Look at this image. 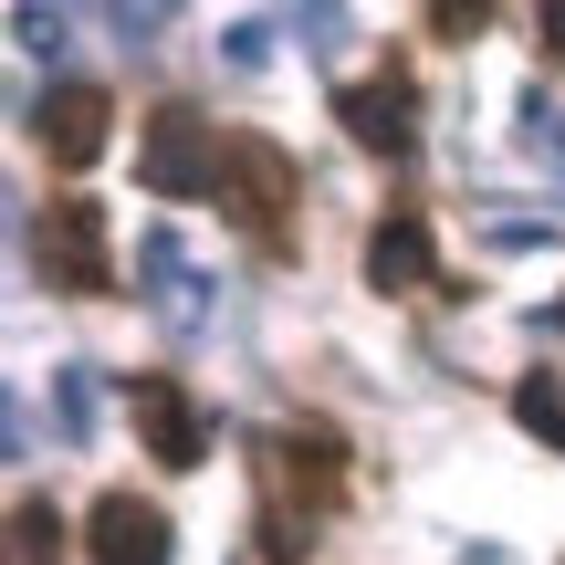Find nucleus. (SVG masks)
<instances>
[{"instance_id":"nucleus-1","label":"nucleus","mask_w":565,"mask_h":565,"mask_svg":"<svg viewBox=\"0 0 565 565\" xmlns=\"http://www.w3.org/2000/svg\"><path fill=\"white\" fill-rule=\"evenodd\" d=\"M137 179H147V200H200V189H221V147H210V126L189 116V105H158V116H147Z\"/></svg>"},{"instance_id":"nucleus-2","label":"nucleus","mask_w":565,"mask_h":565,"mask_svg":"<svg viewBox=\"0 0 565 565\" xmlns=\"http://www.w3.org/2000/svg\"><path fill=\"white\" fill-rule=\"evenodd\" d=\"M42 273H53V294H116V252H105V210L95 200H53V221H42Z\"/></svg>"},{"instance_id":"nucleus-3","label":"nucleus","mask_w":565,"mask_h":565,"mask_svg":"<svg viewBox=\"0 0 565 565\" xmlns=\"http://www.w3.org/2000/svg\"><path fill=\"white\" fill-rule=\"evenodd\" d=\"M221 200L242 210L252 231H273L282 200H294V158H282L273 137H231V147H221Z\"/></svg>"},{"instance_id":"nucleus-4","label":"nucleus","mask_w":565,"mask_h":565,"mask_svg":"<svg viewBox=\"0 0 565 565\" xmlns=\"http://www.w3.org/2000/svg\"><path fill=\"white\" fill-rule=\"evenodd\" d=\"M84 534H95V545H84V565H168V555H179L168 513H158V503H137V492H105Z\"/></svg>"},{"instance_id":"nucleus-5","label":"nucleus","mask_w":565,"mask_h":565,"mask_svg":"<svg viewBox=\"0 0 565 565\" xmlns=\"http://www.w3.org/2000/svg\"><path fill=\"white\" fill-rule=\"evenodd\" d=\"M32 126H42V147H53V168H95L105 137H116V105H105L95 84H53Z\"/></svg>"},{"instance_id":"nucleus-6","label":"nucleus","mask_w":565,"mask_h":565,"mask_svg":"<svg viewBox=\"0 0 565 565\" xmlns=\"http://www.w3.org/2000/svg\"><path fill=\"white\" fill-rule=\"evenodd\" d=\"M137 429H147V450H158L168 471H200L210 461V429H200V408H189L179 377H137Z\"/></svg>"},{"instance_id":"nucleus-7","label":"nucleus","mask_w":565,"mask_h":565,"mask_svg":"<svg viewBox=\"0 0 565 565\" xmlns=\"http://www.w3.org/2000/svg\"><path fill=\"white\" fill-rule=\"evenodd\" d=\"M137 294L158 303L179 335H200V324H210V294H200V273H189L179 231H147V242H137Z\"/></svg>"},{"instance_id":"nucleus-8","label":"nucleus","mask_w":565,"mask_h":565,"mask_svg":"<svg viewBox=\"0 0 565 565\" xmlns=\"http://www.w3.org/2000/svg\"><path fill=\"white\" fill-rule=\"evenodd\" d=\"M366 282H377V294H429V282H440V252H429L419 210H387V221H377V242H366Z\"/></svg>"},{"instance_id":"nucleus-9","label":"nucleus","mask_w":565,"mask_h":565,"mask_svg":"<svg viewBox=\"0 0 565 565\" xmlns=\"http://www.w3.org/2000/svg\"><path fill=\"white\" fill-rule=\"evenodd\" d=\"M335 116H345V137H356V147H387V158L419 137V126H408V74H366V84H345Z\"/></svg>"},{"instance_id":"nucleus-10","label":"nucleus","mask_w":565,"mask_h":565,"mask_svg":"<svg viewBox=\"0 0 565 565\" xmlns=\"http://www.w3.org/2000/svg\"><path fill=\"white\" fill-rule=\"evenodd\" d=\"M273 450H282V482H294L303 503H335V492H345V440L324 419H294Z\"/></svg>"},{"instance_id":"nucleus-11","label":"nucleus","mask_w":565,"mask_h":565,"mask_svg":"<svg viewBox=\"0 0 565 565\" xmlns=\"http://www.w3.org/2000/svg\"><path fill=\"white\" fill-rule=\"evenodd\" d=\"M95 408H105V387H95V366H53V429L63 440H95Z\"/></svg>"},{"instance_id":"nucleus-12","label":"nucleus","mask_w":565,"mask_h":565,"mask_svg":"<svg viewBox=\"0 0 565 565\" xmlns=\"http://www.w3.org/2000/svg\"><path fill=\"white\" fill-rule=\"evenodd\" d=\"M11 565H63V513L42 503V492L11 513Z\"/></svg>"},{"instance_id":"nucleus-13","label":"nucleus","mask_w":565,"mask_h":565,"mask_svg":"<svg viewBox=\"0 0 565 565\" xmlns=\"http://www.w3.org/2000/svg\"><path fill=\"white\" fill-rule=\"evenodd\" d=\"M513 419H524L534 440L565 450V387H555V377H524V387H513Z\"/></svg>"},{"instance_id":"nucleus-14","label":"nucleus","mask_w":565,"mask_h":565,"mask_svg":"<svg viewBox=\"0 0 565 565\" xmlns=\"http://www.w3.org/2000/svg\"><path fill=\"white\" fill-rule=\"evenodd\" d=\"M524 147L555 168V189H565V105H555V95H534V105H524Z\"/></svg>"},{"instance_id":"nucleus-15","label":"nucleus","mask_w":565,"mask_h":565,"mask_svg":"<svg viewBox=\"0 0 565 565\" xmlns=\"http://www.w3.org/2000/svg\"><path fill=\"white\" fill-rule=\"evenodd\" d=\"M11 32H21V53H53V63H63V42H74V11H42V0H21Z\"/></svg>"},{"instance_id":"nucleus-16","label":"nucleus","mask_w":565,"mask_h":565,"mask_svg":"<svg viewBox=\"0 0 565 565\" xmlns=\"http://www.w3.org/2000/svg\"><path fill=\"white\" fill-rule=\"evenodd\" d=\"M482 242H492V252H534V242H555V221H524V210H492V221H482Z\"/></svg>"},{"instance_id":"nucleus-17","label":"nucleus","mask_w":565,"mask_h":565,"mask_svg":"<svg viewBox=\"0 0 565 565\" xmlns=\"http://www.w3.org/2000/svg\"><path fill=\"white\" fill-rule=\"evenodd\" d=\"M273 32H282V21H231V42H221V53L252 74V63H273Z\"/></svg>"},{"instance_id":"nucleus-18","label":"nucleus","mask_w":565,"mask_h":565,"mask_svg":"<svg viewBox=\"0 0 565 565\" xmlns=\"http://www.w3.org/2000/svg\"><path fill=\"white\" fill-rule=\"evenodd\" d=\"M429 32H440V42H471V32H482V0H471V11H461V0H440V11H429Z\"/></svg>"},{"instance_id":"nucleus-19","label":"nucleus","mask_w":565,"mask_h":565,"mask_svg":"<svg viewBox=\"0 0 565 565\" xmlns=\"http://www.w3.org/2000/svg\"><path fill=\"white\" fill-rule=\"evenodd\" d=\"M545 53H555V63H565V11H545Z\"/></svg>"},{"instance_id":"nucleus-20","label":"nucleus","mask_w":565,"mask_h":565,"mask_svg":"<svg viewBox=\"0 0 565 565\" xmlns=\"http://www.w3.org/2000/svg\"><path fill=\"white\" fill-rule=\"evenodd\" d=\"M555 324H565V303H555Z\"/></svg>"}]
</instances>
